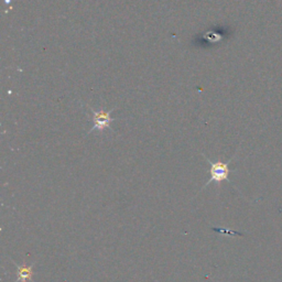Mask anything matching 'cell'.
Returning a JSON list of instances; mask_svg holds the SVG:
<instances>
[{
    "instance_id": "obj_3",
    "label": "cell",
    "mask_w": 282,
    "mask_h": 282,
    "mask_svg": "<svg viewBox=\"0 0 282 282\" xmlns=\"http://www.w3.org/2000/svg\"><path fill=\"white\" fill-rule=\"evenodd\" d=\"M13 263H15L17 268L16 282H28L32 280V277H33V265L18 266L15 261H13Z\"/></svg>"
},
{
    "instance_id": "obj_1",
    "label": "cell",
    "mask_w": 282,
    "mask_h": 282,
    "mask_svg": "<svg viewBox=\"0 0 282 282\" xmlns=\"http://www.w3.org/2000/svg\"><path fill=\"white\" fill-rule=\"evenodd\" d=\"M202 156L204 157L207 162L211 164V169H210L211 179H210V181L207 182L204 187H203V188H205L211 182H214L216 184H220V182H223V181H228L229 172H230L229 162L233 159H230L228 162H221V161H217V162H212V161L209 158H206L204 155H202Z\"/></svg>"
},
{
    "instance_id": "obj_2",
    "label": "cell",
    "mask_w": 282,
    "mask_h": 282,
    "mask_svg": "<svg viewBox=\"0 0 282 282\" xmlns=\"http://www.w3.org/2000/svg\"><path fill=\"white\" fill-rule=\"evenodd\" d=\"M92 113H93V122L94 126L89 131L91 133L92 131L97 130V131H103L105 129H110V123L113 122V118L110 117V114L113 113V110H94L92 109Z\"/></svg>"
}]
</instances>
